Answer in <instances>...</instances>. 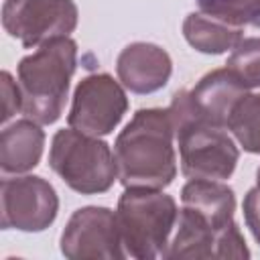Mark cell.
<instances>
[{"mask_svg": "<svg viewBox=\"0 0 260 260\" xmlns=\"http://www.w3.org/2000/svg\"><path fill=\"white\" fill-rule=\"evenodd\" d=\"M228 130L246 152L260 154V93H246L236 104Z\"/></svg>", "mask_w": 260, "mask_h": 260, "instance_id": "cell-16", "label": "cell"}, {"mask_svg": "<svg viewBox=\"0 0 260 260\" xmlns=\"http://www.w3.org/2000/svg\"><path fill=\"white\" fill-rule=\"evenodd\" d=\"M177 217L175 199L160 189H126L116 209L126 254L138 260L165 256Z\"/></svg>", "mask_w": 260, "mask_h": 260, "instance_id": "cell-4", "label": "cell"}, {"mask_svg": "<svg viewBox=\"0 0 260 260\" xmlns=\"http://www.w3.org/2000/svg\"><path fill=\"white\" fill-rule=\"evenodd\" d=\"M179 144L181 171L187 179H230L238 165V146L228 128L199 118L191 106L189 89H179L169 106Z\"/></svg>", "mask_w": 260, "mask_h": 260, "instance_id": "cell-2", "label": "cell"}, {"mask_svg": "<svg viewBox=\"0 0 260 260\" xmlns=\"http://www.w3.org/2000/svg\"><path fill=\"white\" fill-rule=\"evenodd\" d=\"M181 201L183 207L197 211L219 230L234 223L236 195L228 185L219 181L189 179V183L181 189Z\"/></svg>", "mask_w": 260, "mask_h": 260, "instance_id": "cell-14", "label": "cell"}, {"mask_svg": "<svg viewBox=\"0 0 260 260\" xmlns=\"http://www.w3.org/2000/svg\"><path fill=\"white\" fill-rule=\"evenodd\" d=\"M169 110L142 108L114 142L118 179L126 189H165L177 177Z\"/></svg>", "mask_w": 260, "mask_h": 260, "instance_id": "cell-1", "label": "cell"}, {"mask_svg": "<svg viewBox=\"0 0 260 260\" xmlns=\"http://www.w3.org/2000/svg\"><path fill=\"white\" fill-rule=\"evenodd\" d=\"M116 71L126 89L132 93H154L162 89L173 73L169 53L154 43H132L122 49Z\"/></svg>", "mask_w": 260, "mask_h": 260, "instance_id": "cell-11", "label": "cell"}, {"mask_svg": "<svg viewBox=\"0 0 260 260\" xmlns=\"http://www.w3.org/2000/svg\"><path fill=\"white\" fill-rule=\"evenodd\" d=\"M250 250L238 228H215L197 211L183 207L177 217V234L169 242L165 258H248Z\"/></svg>", "mask_w": 260, "mask_h": 260, "instance_id": "cell-10", "label": "cell"}, {"mask_svg": "<svg viewBox=\"0 0 260 260\" xmlns=\"http://www.w3.org/2000/svg\"><path fill=\"white\" fill-rule=\"evenodd\" d=\"M225 67L242 81L246 89L260 87V37L242 39L232 49Z\"/></svg>", "mask_w": 260, "mask_h": 260, "instance_id": "cell-17", "label": "cell"}, {"mask_svg": "<svg viewBox=\"0 0 260 260\" xmlns=\"http://www.w3.org/2000/svg\"><path fill=\"white\" fill-rule=\"evenodd\" d=\"M244 219L254 240L260 244V167L256 171V187H252L244 197Z\"/></svg>", "mask_w": 260, "mask_h": 260, "instance_id": "cell-19", "label": "cell"}, {"mask_svg": "<svg viewBox=\"0 0 260 260\" xmlns=\"http://www.w3.org/2000/svg\"><path fill=\"white\" fill-rule=\"evenodd\" d=\"M77 65V45L69 37L43 43L18 63L22 114L39 124H53L65 108L69 81Z\"/></svg>", "mask_w": 260, "mask_h": 260, "instance_id": "cell-3", "label": "cell"}, {"mask_svg": "<svg viewBox=\"0 0 260 260\" xmlns=\"http://www.w3.org/2000/svg\"><path fill=\"white\" fill-rule=\"evenodd\" d=\"M45 132L39 122L24 118L6 126L0 136V169L2 173H26L41 160Z\"/></svg>", "mask_w": 260, "mask_h": 260, "instance_id": "cell-13", "label": "cell"}, {"mask_svg": "<svg viewBox=\"0 0 260 260\" xmlns=\"http://www.w3.org/2000/svg\"><path fill=\"white\" fill-rule=\"evenodd\" d=\"M248 93L242 81L228 69H213L189 89V100L195 114L207 122L228 128V120L236 104Z\"/></svg>", "mask_w": 260, "mask_h": 260, "instance_id": "cell-12", "label": "cell"}, {"mask_svg": "<svg viewBox=\"0 0 260 260\" xmlns=\"http://www.w3.org/2000/svg\"><path fill=\"white\" fill-rule=\"evenodd\" d=\"M2 26L24 49L41 47L75 30L77 6L73 0H6L2 6Z\"/></svg>", "mask_w": 260, "mask_h": 260, "instance_id": "cell-6", "label": "cell"}, {"mask_svg": "<svg viewBox=\"0 0 260 260\" xmlns=\"http://www.w3.org/2000/svg\"><path fill=\"white\" fill-rule=\"evenodd\" d=\"M183 37L199 53L219 55L234 49L244 39V30L207 12H191L183 22Z\"/></svg>", "mask_w": 260, "mask_h": 260, "instance_id": "cell-15", "label": "cell"}, {"mask_svg": "<svg viewBox=\"0 0 260 260\" xmlns=\"http://www.w3.org/2000/svg\"><path fill=\"white\" fill-rule=\"evenodd\" d=\"M0 87H2V122L10 120L18 110H22V95L18 81L12 79L8 71H2L0 75Z\"/></svg>", "mask_w": 260, "mask_h": 260, "instance_id": "cell-18", "label": "cell"}, {"mask_svg": "<svg viewBox=\"0 0 260 260\" xmlns=\"http://www.w3.org/2000/svg\"><path fill=\"white\" fill-rule=\"evenodd\" d=\"M128 110V98L122 85L108 73L83 77L75 91L67 124L89 136L110 134Z\"/></svg>", "mask_w": 260, "mask_h": 260, "instance_id": "cell-7", "label": "cell"}, {"mask_svg": "<svg viewBox=\"0 0 260 260\" xmlns=\"http://www.w3.org/2000/svg\"><path fill=\"white\" fill-rule=\"evenodd\" d=\"M49 165L69 189L81 195L104 193L118 179L116 156L110 146L98 136L83 134L71 126L55 132Z\"/></svg>", "mask_w": 260, "mask_h": 260, "instance_id": "cell-5", "label": "cell"}, {"mask_svg": "<svg viewBox=\"0 0 260 260\" xmlns=\"http://www.w3.org/2000/svg\"><path fill=\"white\" fill-rule=\"evenodd\" d=\"M122 248L116 213L108 207L77 209L61 234V254L69 260H120Z\"/></svg>", "mask_w": 260, "mask_h": 260, "instance_id": "cell-9", "label": "cell"}, {"mask_svg": "<svg viewBox=\"0 0 260 260\" xmlns=\"http://www.w3.org/2000/svg\"><path fill=\"white\" fill-rule=\"evenodd\" d=\"M59 211V197L49 181L26 175L2 179L0 185V223L4 230L43 232Z\"/></svg>", "mask_w": 260, "mask_h": 260, "instance_id": "cell-8", "label": "cell"}]
</instances>
